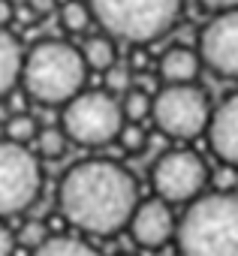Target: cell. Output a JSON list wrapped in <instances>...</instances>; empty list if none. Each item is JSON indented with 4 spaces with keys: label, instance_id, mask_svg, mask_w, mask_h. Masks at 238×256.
I'll list each match as a JSON object with an SVG mask.
<instances>
[{
    "label": "cell",
    "instance_id": "obj_1",
    "mask_svg": "<svg viewBox=\"0 0 238 256\" xmlns=\"http://www.w3.org/2000/svg\"><path fill=\"white\" fill-rule=\"evenodd\" d=\"M58 205L76 229L106 238L130 226L139 205V184L112 160H82L60 178Z\"/></svg>",
    "mask_w": 238,
    "mask_h": 256
},
{
    "label": "cell",
    "instance_id": "obj_11",
    "mask_svg": "<svg viewBox=\"0 0 238 256\" xmlns=\"http://www.w3.org/2000/svg\"><path fill=\"white\" fill-rule=\"evenodd\" d=\"M208 142L217 160H223L226 166H238V94H229L211 112Z\"/></svg>",
    "mask_w": 238,
    "mask_h": 256
},
{
    "label": "cell",
    "instance_id": "obj_20",
    "mask_svg": "<svg viewBox=\"0 0 238 256\" xmlns=\"http://www.w3.org/2000/svg\"><path fill=\"white\" fill-rule=\"evenodd\" d=\"M118 145H121L127 154H139V151H145V145H148L145 126H142L139 120H124L121 133H118Z\"/></svg>",
    "mask_w": 238,
    "mask_h": 256
},
{
    "label": "cell",
    "instance_id": "obj_14",
    "mask_svg": "<svg viewBox=\"0 0 238 256\" xmlns=\"http://www.w3.org/2000/svg\"><path fill=\"white\" fill-rule=\"evenodd\" d=\"M82 54H84L88 70L106 72L112 64H118L114 36H112V34H106V36H88V40H84V46H82Z\"/></svg>",
    "mask_w": 238,
    "mask_h": 256
},
{
    "label": "cell",
    "instance_id": "obj_25",
    "mask_svg": "<svg viewBox=\"0 0 238 256\" xmlns=\"http://www.w3.org/2000/svg\"><path fill=\"white\" fill-rule=\"evenodd\" d=\"M28 10L40 18V16H48L54 10V0H28Z\"/></svg>",
    "mask_w": 238,
    "mask_h": 256
},
{
    "label": "cell",
    "instance_id": "obj_13",
    "mask_svg": "<svg viewBox=\"0 0 238 256\" xmlns=\"http://www.w3.org/2000/svg\"><path fill=\"white\" fill-rule=\"evenodd\" d=\"M22 70H24L22 42L6 28H0V96L16 90V84L22 82Z\"/></svg>",
    "mask_w": 238,
    "mask_h": 256
},
{
    "label": "cell",
    "instance_id": "obj_12",
    "mask_svg": "<svg viewBox=\"0 0 238 256\" xmlns=\"http://www.w3.org/2000/svg\"><path fill=\"white\" fill-rule=\"evenodd\" d=\"M202 70V54L187 48V46H172L160 54L157 60V72L163 78V84H187V82H196Z\"/></svg>",
    "mask_w": 238,
    "mask_h": 256
},
{
    "label": "cell",
    "instance_id": "obj_3",
    "mask_svg": "<svg viewBox=\"0 0 238 256\" xmlns=\"http://www.w3.org/2000/svg\"><path fill=\"white\" fill-rule=\"evenodd\" d=\"M181 256H238V196H196L178 223Z\"/></svg>",
    "mask_w": 238,
    "mask_h": 256
},
{
    "label": "cell",
    "instance_id": "obj_19",
    "mask_svg": "<svg viewBox=\"0 0 238 256\" xmlns=\"http://www.w3.org/2000/svg\"><path fill=\"white\" fill-rule=\"evenodd\" d=\"M121 108H124V118L127 120H145L151 118V108H154V96L142 88H130L124 96H121Z\"/></svg>",
    "mask_w": 238,
    "mask_h": 256
},
{
    "label": "cell",
    "instance_id": "obj_9",
    "mask_svg": "<svg viewBox=\"0 0 238 256\" xmlns=\"http://www.w3.org/2000/svg\"><path fill=\"white\" fill-rule=\"evenodd\" d=\"M199 54L217 76L238 78V10L214 12L199 34Z\"/></svg>",
    "mask_w": 238,
    "mask_h": 256
},
{
    "label": "cell",
    "instance_id": "obj_22",
    "mask_svg": "<svg viewBox=\"0 0 238 256\" xmlns=\"http://www.w3.org/2000/svg\"><path fill=\"white\" fill-rule=\"evenodd\" d=\"M46 238H48V229H46L42 220H28V223H22V229H18V241H22L24 247H30V250H36Z\"/></svg>",
    "mask_w": 238,
    "mask_h": 256
},
{
    "label": "cell",
    "instance_id": "obj_2",
    "mask_svg": "<svg viewBox=\"0 0 238 256\" xmlns=\"http://www.w3.org/2000/svg\"><path fill=\"white\" fill-rule=\"evenodd\" d=\"M88 64L82 48L64 40H42L24 54L22 84L30 100L42 106H64L84 90Z\"/></svg>",
    "mask_w": 238,
    "mask_h": 256
},
{
    "label": "cell",
    "instance_id": "obj_21",
    "mask_svg": "<svg viewBox=\"0 0 238 256\" xmlns=\"http://www.w3.org/2000/svg\"><path fill=\"white\" fill-rule=\"evenodd\" d=\"M133 88V66L130 64H112L106 70V90H112L114 96H124Z\"/></svg>",
    "mask_w": 238,
    "mask_h": 256
},
{
    "label": "cell",
    "instance_id": "obj_24",
    "mask_svg": "<svg viewBox=\"0 0 238 256\" xmlns=\"http://www.w3.org/2000/svg\"><path fill=\"white\" fill-rule=\"evenodd\" d=\"M199 4L211 12H226V10H238V0H199Z\"/></svg>",
    "mask_w": 238,
    "mask_h": 256
},
{
    "label": "cell",
    "instance_id": "obj_26",
    "mask_svg": "<svg viewBox=\"0 0 238 256\" xmlns=\"http://www.w3.org/2000/svg\"><path fill=\"white\" fill-rule=\"evenodd\" d=\"M16 18V4L12 0H0V28H6Z\"/></svg>",
    "mask_w": 238,
    "mask_h": 256
},
{
    "label": "cell",
    "instance_id": "obj_18",
    "mask_svg": "<svg viewBox=\"0 0 238 256\" xmlns=\"http://www.w3.org/2000/svg\"><path fill=\"white\" fill-rule=\"evenodd\" d=\"M40 130H42V126H40V124H36V118H34V114H28V112H12V118L6 120V139L22 142V145L36 142Z\"/></svg>",
    "mask_w": 238,
    "mask_h": 256
},
{
    "label": "cell",
    "instance_id": "obj_15",
    "mask_svg": "<svg viewBox=\"0 0 238 256\" xmlns=\"http://www.w3.org/2000/svg\"><path fill=\"white\" fill-rule=\"evenodd\" d=\"M34 256H100L90 244L78 241V238H70V235H54V238H46Z\"/></svg>",
    "mask_w": 238,
    "mask_h": 256
},
{
    "label": "cell",
    "instance_id": "obj_7",
    "mask_svg": "<svg viewBox=\"0 0 238 256\" xmlns=\"http://www.w3.org/2000/svg\"><path fill=\"white\" fill-rule=\"evenodd\" d=\"M42 190V166L28 145L0 139V217L22 214Z\"/></svg>",
    "mask_w": 238,
    "mask_h": 256
},
{
    "label": "cell",
    "instance_id": "obj_6",
    "mask_svg": "<svg viewBox=\"0 0 238 256\" xmlns=\"http://www.w3.org/2000/svg\"><path fill=\"white\" fill-rule=\"evenodd\" d=\"M211 100L208 94L196 84H163V90L154 94V108L151 118L157 130L169 139H196L208 133L211 124Z\"/></svg>",
    "mask_w": 238,
    "mask_h": 256
},
{
    "label": "cell",
    "instance_id": "obj_10",
    "mask_svg": "<svg viewBox=\"0 0 238 256\" xmlns=\"http://www.w3.org/2000/svg\"><path fill=\"white\" fill-rule=\"evenodd\" d=\"M178 232V223H175V214L169 208L166 199H148V202H139L133 217H130V235L136 244L142 247H163L172 235Z\"/></svg>",
    "mask_w": 238,
    "mask_h": 256
},
{
    "label": "cell",
    "instance_id": "obj_16",
    "mask_svg": "<svg viewBox=\"0 0 238 256\" xmlns=\"http://www.w3.org/2000/svg\"><path fill=\"white\" fill-rule=\"evenodd\" d=\"M58 16H60V28L66 34H84L94 22V10L88 0H66L58 10Z\"/></svg>",
    "mask_w": 238,
    "mask_h": 256
},
{
    "label": "cell",
    "instance_id": "obj_23",
    "mask_svg": "<svg viewBox=\"0 0 238 256\" xmlns=\"http://www.w3.org/2000/svg\"><path fill=\"white\" fill-rule=\"evenodd\" d=\"M12 250H16V235L6 226H0V256H12Z\"/></svg>",
    "mask_w": 238,
    "mask_h": 256
},
{
    "label": "cell",
    "instance_id": "obj_17",
    "mask_svg": "<svg viewBox=\"0 0 238 256\" xmlns=\"http://www.w3.org/2000/svg\"><path fill=\"white\" fill-rule=\"evenodd\" d=\"M66 148H70V136H66L64 126H42V130H40V136H36V151H40V157H46V160H60V157L66 154Z\"/></svg>",
    "mask_w": 238,
    "mask_h": 256
},
{
    "label": "cell",
    "instance_id": "obj_4",
    "mask_svg": "<svg viewBox=\"0 0 238 256\" xmlns=\"http://www.w3.org/2000/svg\"><path fill=\"white\" fill-rule=\"evenodd\" d=\"M94 22L114 40L145 46L160 40L178 22L184 0H88Z\"/></svg>",
    "mask_w": 238,
    "mask_h": 256
},
{
    "label": "cell",
    "instance_id": "obj_5",
    "mask_svg": "<svg viewBox=\"0 0 238 256\" xmlns=\"http://www.w3.org/2000/svg\"><path fill=\"white\" fill-rule=\"evenodd\" d=\"M124 108L112 90H82L70 102H64L60 126L66 130L70 142L84 148H100L118 142L124 126Z\"/></svg>",
    "mask_w": 238,
    "mask_h": 256
},
{
    "label": "cell",
    "instance_id": "obj_8",
    "mask_svg": "<svg viewBox=\"0 0 238 256\" xmlns=\"http://www.w3.org/2000/svg\"><path fill=\"white\" fill-rule=\"evenodd\" d=\"M151 184H154L157 196L166 199L169 205L172 202H190L205 190L208 166L193 151H166L151 169Z\"/></svg>",
    "mask_w": 238,
    "mask_h": 256
}]
</instances>
